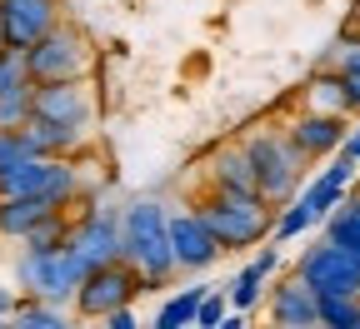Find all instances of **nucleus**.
<instances>
[{
	"instance_id": "1",
	"label": "nucleus",
	"mask_w": 360,
	"mask_h": 329,
	"mask_svg": "<svg viewBox=\"0 0 360 329\" xmlns=\"http://www.w3.org/2000/svg\"><path fill=\"white\" fill-rule=\"evenodd\" d=\"M120 260H130L141 269L146 290L165 285L175 269V250H170V215L155 200H135L130 210H120Z\"/></svg>"
},
{
	"instance_id": "2",
	"label": "nucleus",
	"mask_w": 360,
	"mask_h": 329,
	"mask_svg": "<svg viewBox=\"0 0 360 329\" xmlns=\"http://www.w3.org/2000/svg\"><path fill=\"white\" fill-rule=\"evenodd\" d=\"M200 220L210 224V234L220 240V250H250L260 245L270 229H276V205H270L260 190H215L205 205H195Z\"/></svg>"
},
{
	"instance_id": "3",
	"label": "nucleus",
	"mask_w": 360,
	"mask_h": 329,
	"mask_svg": "<svg viewBox=\"0 0 360 329\" xmlns=\"http://www.w3.org/2000/svg\"><path fill=\"white\" fill-rule=\"evenodd\" d=\"M245 155L255 165V190L270 200V205H290L300 195V184H305V155L300 145L285 135V130H260L245 140Z\"/></svg>"
},
{
	"instance_id": "4",
	"label": "nucleus",
	"mask_w": 360,
	"mask_h": 329,
	"mask_svg": "<svg viewBox=\"0 0 360 329\" xmlns=\"http://www.w3.org/2000/svg\"><path fill=\"white\" fill-rule=\"evenodd\" d=\"M96 269L70 240L60 245V250H51V255H20V264H15V279L35 295V300H45V304H60V300H70L75 290H80V279Z\"/></svg>"
},
{
	"instance_id": "5",
	"label": "nucleus",
	"mask_w": 360,
	"mask_h": 329,
	"mask_svg": "<svg viewBox=\"0 0 360 329\" xmlns=\"http://www.w3.org/2000/svg\"><path fill=\"white\" fill-rule=\"evenodd\" d=\"M11 195H40L65 210L80 195V175L70 170L65 155H25L20 165L0 175V200H11Z\"/></svg>"
},
{
	"instance_id": "6",
	"label": "nucleus",
	"mask_w": 360,
	"mask_h": 329,
	"mask_svg": "<svg viewBox=\"0 0 360 329\" xmlns=\"http://www.w3.org/2000/svg\"><path fill=\"white\" fill-rule=\"evenodd\" d=\"M25 70L30 80H80L90 70V40L75 25H51L30 51H25Z\"/></svg>"
},
{
	"instance_id": "7",
	"label": "nucleus",
	"mask_w": 360,
	"mask_h": 329,
	"mask_svg": "<svg viewBox=\"0 0 360 329\" xmlns=\"http://www.w3.org/2000/svg\"><path fill=\"white\" fill-rule=\"evenodd\" d=\"M141 290H146L141 269H135L130 260H110V264H96V269L80 279V290H75V309H80L85 319H105L110 309L130 304Z\"/></svg>"
},
{
	"instance_id": "8",
	"label": "nucleus",
	"mask_w": 360,
	"mask_h": 329,
	"mask_svg": "<svg viewBox=\"0 0 360 329\" xmlns=\"http://www.w3.org/2000/svg\"><path fill=\"white\" fill-rule=\"evenodd\" d=\"M300 274L315 295H360V260L335 240L310 245L300 255Z\"/></svg>"
},
{
	"instance_id": "9",
	"label": "nucleus",
	"mask_w": 360,
	"mask_h": 329,
	"mask_svg": "<svg viewBox=\"0 0 360 329\" xmlns=\"http://www.w3.org/2000/svg\"><path fill=\"white\" fill-rule=\"evenodd\" d=\"M170 250H175V269H186V274H200V269H210L225 255L220 240L210 234V224L200 220V210L170 215Z\"/></svg>"
},
{
	"instance_id": "10",
	"label": "nucleus",
	"mask_w": 360,
	"mask_h": 329,
	"mask_svg": "<svg viewBox=\"0 0 360 329\" xmlns=\"http://www.w3.org/2000/svg\"><path fill=\"white\" fill-rule=\"evenodd\" d=\"M56 20H60L56 0H0V40L11 51H30Z\"/></svg>"
},
{
	"instance_id": "11",
	"label": "nucleus",
	"mask_w": 360,
	"mask_h": 329,
	"mask_svg": "<svg viewBox=\"0 0 360 329\" xmlns=\"http://www.w3.org/2000/svg\"><path fill=\"white\" fill-rule=\"evenodd\" d=\"M35 115L85 130L90 115H96V100H90V90L80 80H35Z\"/></svg>"
},
{
	"instance_id": "12",
	"label": "nucleus",
	"mask_w": 360,
	"mask_h": 329,
	"mask_svg": "<svg viewBox=\"0 0 360 329\" xmlns=\"http://www.w3.org/2000/svg\"><path fill=\"white\" fill-rule=\"evenodd\" d=\"M70 245H75L90 264L120 260V215H115V210H90V215H80V224H70Z\"/></svg>"
},
{
	"instance_id": "13",
	"label": "nucleus",
	"mask_w": 360,
	"mask_h": 329,
	"mask_svg": "<svg viewBox=\"0 0 360 329\" xmlns=\"http://www.w3.org/2000/svg\"><path fill=\"white\" fill-rule=\"evenodd\" d=\"M270 319H276L281 329H310V324H321V295L305 285L300 269L276 285V295H270Z\"/></svg>"
},
{
	"instance_id": "14",
	"label": "nucleus",
	"mask_w": 360,
	"mask_h": 329,
	"mask_svg": "<svg viewBox=\"0 0 360 329\" xmlns=\"http://www.w3.org/2000/svg\"><path fill=\"white\" fill-rule=\"evenodd\" d=\"M295 145H300V155L305 160H326V155H335L340 145H345V115H326V110H305L300 120H290V130H285Z\"/></svg>"
},
{
	"instance_id": "15",
	"label": "nucleus",
	"mask_w": 360,
	"mask_h": 329,
	"mask_svg": "<svg viewBox=\"0 0 360 329\" xmlns=\"http://www.w3.org/2000/svg\"><path fill=\"white\" fill-rule=\"evenodd\" d=\"M355 170H360L355 160H345V155H335V160H330V165H326L321 175H315V180H310V184H300V200L310 205V215H315V220H321V224H326V215H330V210H335V205L345 200V190H350V184H355Z\"/></svg>"
},
{
	"instance_id": "16",
	"label": "nucleus",
	"mask_w": 360,
	"mask_h": 329,
	"mask_svg": "<svg viewBox=\"0 0 360 329\" xmlns=\"http://www.w3.org/2000/svg\"><path fill=\"white\" fill-rule=\"evenodd\" d=\"M276 264H281V250H276V240H270V250H260L250 264H240V274L231 279V304L236 309H255L260 304V295H265V285H270V274H276Z\"/></svg>"
},
{
	"instance_id": "17",
	"label": "nucleus",
	"mask_w": 360,
	"mask_h": 329,
	"mask_svg": "<svg viewBox=\"0 0 360 329\" xmlns=\"http://www.w3.org/2000/svg\"><path fill=\"white\" fill-rule=\"evenodd\" d=\"M20 135H25L30 155H70L80 140H85V130L60 125V120H40V115H30V120L20 125Z\"/></svg>"
},
{
	"instance_id": "18",
	"label": "nucleus",
	"mask_w": 360,
	"mask_h": 329,
	"mask_svg": "<svg viewBox=\"0 0 360 329\" xmlns=\"http://www.w3.org/2000/svg\"><path fill=\"white\" fill-rule=\"evenodd\" d=\"M210 180H215V190H255V165L245 155V145H225L210 155Z\"/></svg>"
},
{
	"instance_id": "19",
	"label": "nucleus",
	"mask_w": 360,
	"mask_h": 329,
	"mask_svg": "<svg viewBox=\"0 0 360 329\" xmlns=\"http://www.w3.org/2000/svg\"><path fill=\"white\" fill-rule=\"evenodd\" d=\"M51 210H60V205H51V200H40V195H11V200H0V234H11V240H20V234L30 229V224H40Z\"/></svg>"
},
{
	"instance_id": "20",
	"label": "nucleus",
	"mask_w": 360,
	"mask_h": 329,
	"mask_svg": "<svg viewBox=\"0 0 360 329\" xmlns=\"http://www.w3.org/2000/svg\"><path fill=\"white\" fill-rule=\"evenodd\" d=\"M70 240V220H65V210H51L40 224H30L25 234H20V245L30 250V255H51V250H60Z\"/></svg>"
},
{
	"instance_id": "21",
	"label": "nucleus",
	"mask_w": 360,
	"mask_h": 329,
	"mask_svg": "<svg viewBox=\"0 0 360 329\" xmlns=\"http://www.w3.org/2000/svg\"><path fill=\"white\" fill-rule=\"evenodd\" d=\"M205 295H210L205 285L170 295V300L160 304V314H155V329H186V324H195V309H200V300H205Z\"/></svg>"
},
{
	"instance_id": "22",
	"label": "nucleus",
	"mask_w": 360,
	"mask_h": 329,
	"mask_svg": "<svg viewBox=\"0 0 360 329\" xmlns=\"http://www.w3.org/2000/svg\"><path fill=\"white\" fill-rule=\"evenodd\" d=\"M326 240L345 245V250H350V255L360 260V205H355V200H350V205L340 200V205H335V210L326 215Z\"/></svg>"
},
{
	"instance_id": "23",
	"label": "nucleus",
	"mask_w": 360,
	"mask_h": 329,
	"mask_svg": "<svg viewBox=\"0 0 360 329\" xmlns=\"http://www.w3.org/2000/svg\"><path fill=\"white\" fill-rule=\"evenodd\" d=\"M35 115V80L15 85V90H0V130H20Z\"/></svg>"
},
{
	"instance_id": "24",
	"label": "nucleus",
	"mask_w": 360,
	"mask_h": 329,
	"mask_svg": "<svg viewBox=\"0 0 360 329\" xmlns=\"http://www.w3.org/2000/svg\"><path fill=\"white\" fill-rule=\"evenodd\" d=\"M310 110H326V115H350L340 70H330V75H315V80H310Z\"/></svg>"
},
{
	"instance_id": "25",
	"label": "nucleus",
	"mask_w": 360,
	"mask_h": 329,
	"mask_svg": "<svg viewBox=\"0 0 360 329\" xmlns=\"http://www.w3.org/2000/svg\"><path fill=\"white\" fill-rule=\"evenodd\" d=\"M326 329H360V295H321Z\"/></svg>"
},
{
	"instance_id": "26",
	"label": "nucleus",
	"mask_w": 360,
	"mask_h": 329,
	"mask_svg": "<svg viewBox=\"0 0 360 329\" xmlns=\"http://www.w3.org/2000/svg\"><path fill=\"white\" fill-rule=\"evenodd\" d=\"M15 324H25V329H60L65 324V314L56 309V304H25V309H15Z\"/></svg>"
},
{
	"instance_id": "27",
	"label": "nucleus",
	"mask_w": 360,
	"mask_h": 329,
	"mask_svg": "<svg viewBox=\"0 0 360 329\" xmlns=\"http://www.w3.org/2000/svg\"><path fill=\"white\" fill-rule=\"evenodd\" d=\"M30 70H25V51H11V45H0V90H15L25 85Z\"/></svg>"
},
{
	"instance_id": "28",
	"label": "nucleus",
	"mask_w": 360,
	"mask_h": 329,
	"mask_svg": "<svg viewBox=\"0 0 360 329\" xmlns=\"http://www.w3.org/2000/svg\"><path fill=\"white\" fill-rule=\"evenodd\" d=\"M25 155H30L25 135H20V130H0V175H6L11 165H20Z\"/></svg>"
},
{
	"instance_id": "29",
	"label": "nucleus",
	"mask_w": 360,
	"mask_h": 329,
	"mask_svg": "<svg viewBox=\"0 0 360 329\" xmlns=\"http://www.w3.org/2000/svg\"><path fill=\"white\" fill-rule=\"evenodd\" d=\"M220 319H225V295L210 290V295L200 300V309H195V324H200V329H220Z\"/></svg>"
},
{
	"instance_id": "30",
	"label": "nucleus",
	"mask_w": 360,
	"mask_h": 329,
	"mask_svg": "<svg viewBox=\"0 0 360 329\" xmlns=\"http://www.w3.org/2000/svg\"><path fill=\"white\" fill-rule=\"evenodd\" d=\"M360 70V30H350L345 40H340V51H335V70Z\"/></svg>"
},
{
	"instance_id": "31",
	"label": "nucleus",
	"mask_w": 360,
	"mask_h": 329,
	"mask_svg": "<svg viewBox=\"0 0 360 329\" xmlns=\"http://www.w3.org/2000/svg\"><path fill=\"white\" fill-rule=\"evenodd\" d=\"M340 80H345V105H350V115H360V70L350 65V70H340Z\"/></svg>"
},
{
	"instance_id": "32",
	"label": "nucleus",
	"mask_w": 360,
	"mask_h": 329,
	"mask_svg": "<svg viewBox=\"0 0 360 329\" xmlns=\"http://www.w3.org/2000/svg\"><path fill=\"white\" fill-rule=\"evenodd\" d=\"M105 324H110V329H135V309H130V304H120V309H110V314H105Z\"/></svg>"
},
{
	"instance_id": "33",
	"label": "nucleus",
	"mask_w": 360,
	"mask_h": 329,
	"mask_svg": "<svg viewBox=\"0 0 360 329\" xmlns=\"http://www.w3.org/2000/svg\"><path fill=\"white\" fill-rule=\"evenodd\" d=\"M335 155H345V160H355V165H360V125H355V130L345 135V145H340Z\"/></svg>"
},
{
	"instance_id": "34",
	"label": "nucleus",
	"mask_w": 360,
	"mask_h": 329,
	"mask_svg": "<svg viewBox=\"0 0 360 329\" xmlns=\"http://www.w3.org/2000/svg\"><path fill=\"white\" fill-rule=\"evenodd\" d=\"M0 314H15V304H11V295L0 290Z\"/></svg>"
},
{
	"instance_id": "35",
	"label": "nucleus",
	"mask_w": 360,
	"mask_h": 329,
	"mask_svg": "<svg viewBox=\"0 0 360 329\" xmlns=\"http://www.w3.org/2000/svg\"><path fill=\"white\" fill-rule=\"evenodd\" d=\"M350 200H355V205H360V175H355V184H350Z\"/></svg>"
},
{
	"instance_id": "36",
	"label": "nucleus",
	"mask_w": 360,
	"mask_h": 329,
	"mask_svg": "<svg viewBox=\"0 0 360 329\" xmlns=\"http://www.w3.org/2000/svg\"><path fill=\"white\" fill-rule=\"evenodd\" d=\"M355 30H360V20H355Z\"/></svg>"
},
{
	"instance_id": "37",
	"label": "nucleus",
	"mask_w": 360,
	"mask_h": 329,
	"mask_svg": "<svg viewBox=\"0 0 360 329\" xmlns=\"http://www.w3.org/2000/svg\"><path fill=\"white\" fill-rule=\"evenodd\" d=\"M0 45H6V40H0Z\"/></svg>"
}]
</instances>
